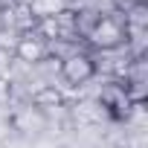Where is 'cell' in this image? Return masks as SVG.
I'll return each mask as SVG.
<instances>
[{"mask_svg":"<svg viewBox=\"0 0 148 148\" xmlns=\"http://www.w3.org/2000/svg\"><path fill=\"white\" fill-rule=\"evenodd\" d=\"M58 61H61L58 73H61L64 84H70V87H84L87 82L96 79V73H99V64H96V58L90 52H79L76 49V52H67Z\"/></svg>","mask_w":148,"mask_h":148,"instance_id":"7a4b0ae2","label":"cell"},{"mask_svg":"<svg viewBox=\"0 0 148 148\" xmlns=\"http://www.w3.org/2000/svg\"><path fill=\"white\" fill-rule=\"evenodd\" d=\"M84 41H90V44H93L96 49H102V52H113V49L125 47V41H128L125 21H122L119 15H102V12H99V18H96V23L90 26V32H87Z\"/></svg>","mask_w":148,"mask_h":148,"instance_id":"6da1fadb","label":"cell"},{"mask_svg":"<svg viewBox=\"0 0 148 148\" xmlns=\"http://www.w3.org/2000/svg\"><path fill=\"white\" fill-rule=\"evenodd\" d=\"M99 105H102V108L108 110V116H113V119H128L131 108H136V105L131 102V96H128V90H125L122 82H108V84L102 87V93H99Z\"/></svg>","mask_w":148,"mask_h":148,"instance_id":"3957f363","label":"cell"},{"mask_svg":"<svg viewBox=\"0 0 148 148\" xmlns=\"http://www.w3.org/2000/svg\"><path fill=\"white\" fill-rule=\"evenodd\" d=\"M3 15H6V21H9L21 35L32 32V29H35V23H38V18H41V15L32 9V3H26V0H15V3H12Z\"/></svg>","mask_w":148,"mask_h":148,"instance_id":"5b68a950","label":"cell"},{"mask_svg":"<svg viewBox=\"0 0 148 148\" xmlns=\"http://www.w3.org/2000/svg\"><path fill=\"white\" fill-rule=\"evenodd\" d=\"M122 3H125V9H128V6H145L148 0H122Z\"/></svg>","mask_w":148,"mask_h":148,"instance_id":"52a82bcc","label":"cell"},{"mask_svg":"<svg viewBox=\"0 0 148 148\" xmlns=\"http://www.w3.org/2000/svg\"><path fill=\"white\" fill-rule=\"evenodd\" d=\"M12 3H15V0H0V12H6V9H9Z\"/></svg>","mask_w":148,"mask_h":148,"instance_id":"ba28073f","label":"cell"},{"mask_svg":"<svg viewBox=\"0 0 148 148\" xmlns=\"http://www.w3.org/2000/svg\"><path fill=\"white\" fill-rule=\"evenodd\" d=\"M64 105V93L55 87V84H44L32 93V110H49V108H61Z\"/></svg>","mask_w":148,"mask_h":148,"instance_id":"8992f818","label":"cell"},{"mask_svg":"<svg viewBox=\"0 0 148 148\" xmlns=\"http://www.w3.org/2000/svg\"><path fill=\"white\" fill-rule=\"evenodd\" d=\"M49 52H52V47H49L47 41H41L38 35H32V32L21 35L18 44H15V58H18L21 64H29V67L44 64V61L49 58Z\"/></svg>","mask_w":148,"mask_h":148,"instance_id":"277c9868","label":"cell"}]
</instances>
